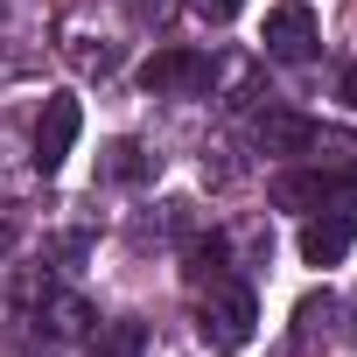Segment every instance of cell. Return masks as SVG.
Listing matches in <instances>:
<instances>
[{
    "instance_id": "cell-1",
    "label": "cell",
    "mask_w": 357,
    "mask_h": 357,
    "mask_svg": "<svg viewBox=\"0 0 357 357\" xmlns=\"http://www.w3.org/2000/svg\"><path fill=\"white\" fill-rule=\"evenodd\" d=\"M252 329H259V301H252V287L231 280V273H218V280L204 287V301H197V336H204V350L231 357V350L252 343Z\"/></svg>"
},
{
    "instance_id": "cell-2",
    "label": "cell",
    "mask_w": 357,
    "mask_h": 357,
    "mask_svg": "<svg viewBox=\"0 0 357 357\" xmlns=\"http://www.w3.org/2000/svg\"><path fill=\"white\" fill-rule=\"evenodd\" d=\"M56 43H63V56L84 70V77H112L119 70V22L112 15H98V8H70L63 15V29H56Z\"/></svg>"
},
{
    "instance_id": "cell-3",
    "label": "cell",
    "mask_w": 357,
    "mask_h": 357,
    "mask_svg": "<svg viewBox=\"0 0 357 357\" xmlns=\"http://www.w3.org/2000/svg\"><path fill=\"white\" fill-rule=\"evenodd\" d=\"M140 91H154V98H197V91H211V56L204 50H154L140 63Z\"/></svg>"
},
{
    "instance_id": "cell-4",
    "label": "cell",
    "mask_w": 357,
    "mask_h": 357,
    "mask_svg": "<svg viewBox=\"0 0 357 357\" xmlns=\"http://www.w3.org/2000/svg\"><path fill=\"white\" fill-rule=\"evenodd\" d=\"M259 43H266V56H273V63H308V56H315V43H322L315 8H301V0L273 8V15H266V29H259Z\"/></svg>"
},
{
    "instance_id": "cell-5",
    "label": "cell",
    "mask_w": 357,
    "mask_h": 357,
    "mask_svg": "<svg viewBox=\"0 0 357 357\" xmlns=\"http://www.w3.org/2000/svg\"><path fill=\"white\" fill-rule=\"evenodd\" d=\"M252 147H259V154L294 161V154H315V147H322V126H315V119H301V112H287V105H266V112L252 119Z\"/></svg>"
},
{
    "instance_id": "cell-6",
    "label": "cell",
    "mask_w": 357,
    "mask_h": 357,
    "mask_svg": "<svg viewBox=\"0 0 357 357\" xmlns=\"http://www.w3.org/2000/svg\"><path fill=\"white\" fill-rule=\"evenodd\" d=\"M77 126H84L77 98H43V119H36V168H43V175H56V168L70 161Z\"/></svg>"
},
{
    "instance_id": "cell-7",
    "label": "cell",
    "mask_w": 357,
    "mask_h": 357,
    "mask_svg": "<svg viewBox=\"0 0 357 357\" xmlns=\"http://www.w3.org/2000/svg\"><path fill=\"white\" fill-rule=\"evenodd\" d=\"M350 245H357L350 211H322V218H308V225H301V259H308V266H343V259H350Z\"/></svg>"
},
{
    "instance_id": "cell-8",
    "label": "cell",
    "mask_w": 357,
    "mask_h": 357,
    "mask_svg": "<svg viewBox=\"0 0 357 357\" xmlns=\"http://www.w3.org/2000/svg\"><path fill=\"white\" fill-rule=\"evenodd\" d=\"M273 204L280 211H322V204H336V183L322 168H280L273 175Z\"/></svg>"
},
{
    "instance_id": "cell-9",
    "label": "cell",
    "mask_w": 357,
    "mask_h": 357,
    "mask_svg": "<svg viewBox=\"0 0 357 357\" xmlns=\"http://www.w3.org/2000/svg\"><path fill=\"white\" fill-rule=\"evenodd\" d=\"M84 357H147V329L140 322H91Z\"/></svg>"
},
{
    "instance_id": "cell-10",
    "label": "cell",
    "mask_w": 357,
    "mask_h": 357,
    "mask_svg": "<svg viewBox=\"0 0 357 357\" xmlns=\"http://www.w3.org/2000/svg\"><path fill=\"white\" fill-rule=\"evenodd\" d=\"M43 322H50V336H91V308L77 301V294H63V287H43Z\"/></svg>"
},
{
    "instance_id": "cell-11",
    "label": "cell",
    "mask_w": 357,
    "mask_h": 357,
    "mask_svg": "<svg viewBox=\"0 0 357 357\" xmlns=\"http://www.w3.org/2000/svg\"><path fill=\"white\" fill-rule=\"evenodd\" d=\"M98 175H105V183H154V154L140 140H112L105 161H98Z\"/></svg>"
},
{
    "instance_id": "cell-12",
    "label": "cell",
    "mask_w": 357,
    "mask_h": 357,
    "mask_svg": "<svg viewBox=\"0 0 357 357\" xmlns=\"http://www.w3.org/2000/svg\"><path fill=\"white\" fill-rule=\"evenodd\" d=\"M190 8H197L204 22H218V29H225V22H238V8H245V0H190Z\"/></svg>"
},
{
    "instance_id": "cell-13",
    "label": "cell",
    "mask_w": 357,
    "mask_h": 357,
    "mask_svg": "<svg viewBox=\"0 0 357 357\" xmlns=\"http://www.w3.org/2000/svg\"><path fill=\"white\" fill-rule=\"evenodd\" d=\"M329 183H336V211H357V161H350V168H336Z\"/></svg>"
},
{
    "instance_id": "cell-14",
    "label": "cell",
    "mask_w": 357,
    "mask_h": 357,
    "mask_svg": "<svg viewBox=\"0 0 357 357\" xmlns=\"http://www.w3.org/2000/svg\"><path fill=\"white\" fill-rule=\"evenodd\" d=\"M15 238H22V231H15V218H0V259L15 252Z\"/></svg>"
},
{
    "instance_id": "cell-15",
    "label": "cell",
    "mask_w": 357,
    "mask_h": 357,
    "mask_svg": "<svg viewBox=\"0 0 357 357\" xmlns=\"http://www.w3.org/2000/svg\"><path fill=\"white\" fill-rule=\"evenodd\" d=\"M343 98H350V105H357V70H343Z\"/></svg>"
},
{
    "instance_id": "cell-16",
    "label": "cell",
    "mask_w": 357,
    "mask_h": 357,
    "mask_svg": "<svg viewBox=\"0 0 357 357\" xmlns=\"http://www.w3.org/2000/svg\"><path fill=\"white\" fill-rule=\"evenodd\" d=\"M350 315H357V301H350ZM350 336H357V322H350Z\"/></svg>"
},
{
    "instance_id": "cell-17",
    "label": "cell",
    "mask_w": 357,
    "mask_h": 357,
    "mask_svg": "<svg viewBox=\"0 0 357 357\" xmlns=\"http://www.w3.org/2000/svg\"><path fill=\"white\" fill-rule=\"evenodd\" d=\"M0 22H8V8H0Z\"/></svg>"
}]
</instances>
